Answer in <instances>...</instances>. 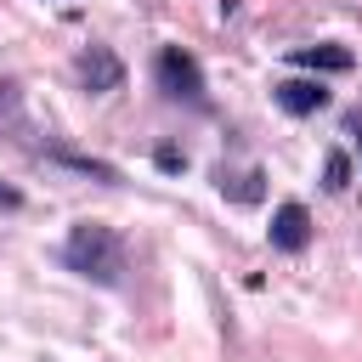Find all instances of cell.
<instances>
[{
	"label": "cell",
	"mask_w": 362,
	"mask_h": 362,
	"mask_svg": "<svg viewBox=\"0 0 362 362\" xmlns=\"http://www.w3.org/2000/svg\"><path fill=\"white\" fill-rule=\"evenodd\" d=\"M294 62H300V68H328V74H345V68H351V51H345V45H305V51H294Z\"/></svg>",
	"instance_id": "6"
},
{
	"label": "cell",
	"mask_w": 362,
	"mask_h": 362,
	"mask_svg": "<svg viewBox=\"0 0 362 362\" xmlns=\"http://www.w3.org/2000/svg\"><path fill=\"white\" fill-rule=\"evenodd\" d=\"M277 107L283 113H317V107H328V90L317 79H283L277 85Z\"/></svg>",
	"instance_id": "4"
},
{
	"label": "cell",
	"mask_w": 362,
	"mask_h": 362,
	"mask_svg": "<svg viewBox=\"0 0 362 362\" xmlns=\"http://www.w3.org/2000/svg\"><path fill=\"white\" fill-rule=\"evenodd\" d=\"M0 209H17V192L11 187H0Z\"/></svg>",
	"instance_id": "8"
},
{
	"label": "cell",
	"mask_w": 362,
	"mask_h": 362,
	"mask_svg": "<svg viewBox=\"0 0 362 362\" xmlns=\"http://www.w3.org/2000/svg\"><path fill=\"white\" fill-rule=\"evenodd\" d=\"M305 238H311V215H305L300 204H283V209L272 215V243H277L283 255H294V249H305Z\"/></svg>",
	"instance_id": "3"
},
{
	"label": "cell",
	"mask_w": 362,
	"mask_h": 362,
	"mask_svg": "<svg viewBox=\"0 0 362 362\" xmlns=\"http://www.w3.org/2000/svg\"><path fill=\"white\" fill-rule=\"evenodd\" d=\"M153 74H158V90L164 96H187V102H204V74H198V62L181 51V45H164L158 51V62H153Z\"/></svg>",
	"instance_id": "2"
},
{
	"label": "cell",
	"mask_w": 362,
	"mask_h": 362,
	"mask_svg": "<svg viewBox=\"0 0 362 362\" xmlns=\"http://www.w3.org/2000/svg\"><path fill=\"white\" fill-rule=\"evenodd\" d=\"M79 79H85L90 90H113V85H119V57H113L107 45H90V51L79 57Z\"/></svg>",
	"instance_id": "5"
},
{
	"label": "cell",
	"mask_w": 362,
	"mask_h": 362,
	"mask_svg": "<svg viewBox=\"0 0 362 362\" xmlns=\"http://www.w3.org/2000/svg\"><path fill=\"white\" fill-rule=\"evenodd\" d=\"M345 175H351V164H345V153H328V187H334V192L345 187Z\"/></svg>",
	"instance_id": "7"
},
{
	"label": "cell",
	"mask_w": 362,
	"mask_h": 362,
	"mask_svg": "<svg viewBox=\"0 0 362 362\" xmlns=\"http://www.w3.org/2000/svg\"><path fill=\"white\" fill-rule=\"evenodd\" d=\"M62 260H68L79 277L102 283V288H119V283H124V243H119V232L102 226V221H79V226L68 232V243H62Z\"/></svg>",
	"instance_id": "1"
}]
</instances>
